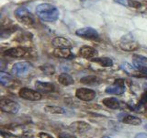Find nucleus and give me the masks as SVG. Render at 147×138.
I'll list each match as a JSON object with an SVG mask.
<instances>
[{
  "label": "nucleus",
  "instance_id": "nucleus-1",
  "mask_svg": "<svg viewBox=\"0 0 147 138\" xmlns=\"http://www.w3.org/2000/svg\"><path fill=\"white\" fill-rule=\"evenodd\" d=\"M36 14L40 20L42 21L54 22L59 18L60 12L56 7L48 3H43L37 6Z\"/></svg>",
  "mask_w": 147,
  "mask_h": 138
},
{
  "label": "nucleus",
  "instance_id": "nucleus-2",
  "mask_svg": "<svg viewBox=\"0 0 147 138\" xmlns=\"http://www.w3.org/2000/svg\"><path fill=\"white\" fill-rule=\"evenodd\" d=\"M16 17L20 22L24 23L26 25H32L34 24V18L32 14L29 11V9L26 7H20L18 8L16 12Z\"/></svg>",
  "mask_w": 147,
  "mask_h": 138
},
{
  "label": "nucleus",
  "instance_id": "nucleus-3",
  "mask_svg": "<svg viewBox=\"0 0 147 138\" xmlns=\"http://www.w3.org/2000/svg\"><path fill=\"white\" fill-rule=\"evenodd\" d=\"M31 64L28 62H18L12 66L11 72L17 76H25L31 70Z\"/></svg>",
  "mask_w": 147,
  "mask_h": 138
},
{
  "label": "nucleus",
  "instance_id": "nucleus-4",
  "mask_svg": "<svg viewBox=\"0 0 147 138\" xmlns=\"http://www.w3.org/2000/svg\"><path fill=\"white\" fill-rule=\"evenodd\" d=\"M0 108L4 112L15 114L20 110V105L16 101L9 99H1V100H0Z\"/></svg>",
  "mask_w": 147,
  "mask_h": 138
},
{
  "label": "nucleus",
  "instance_id": "nucleus-5",
  "mask_svg": "<svg viewBox=\"0 0 147 138\" xmlns=\"http://www.w3.org/2000/svg\"><path fill=\"white\" fill-rule=\"evenodd\" d=\"M121 48L124 51H128V52H133L136 49H138V43L137 41L132 38L131 35H126L122 37V39L119 43Z\"/></svg>",
  "mask_w": 147,
  "mask_h": 138
},
{
  "label": "nucleus",
  "instance_id": "nucleus-6",
  "mask_svg": "<svg viewBox=\"0 0 147 138\" xmlns=\"http://www.w3.org/2000/svg\"><path fill=\"white\" fill-rule=\"evenodd\" d=\"M18 94L22 99H27V100H31V101H37L41 99V95L39 93L37 90H32L28 89V87H22L20 90Z\"/></svg>",
  "mask_w": 147,
  "mask_h": 138
},
{
  "label": "nucleus",
  "instance_id": "nucleus-7",
  "mask_svg": "<svg viewBox=\"0 0 147 138\" xmlns=\"http://www.w3.org/2000/svg\"><path fill=\"white\" fill-rule=\"evenodd\" d=\"M106 92L110 95H121L125 92V85L121 79H117L113 85L108 87L106 89Z\"/></svg>",
  "mask_w": 147,
  "mask_h": 138
},
{
  "label": "nucleus",
  "instance_id": "nucleus-8",
  "mask_svg": "<svg viewBox=\"0 0 147 138\" xmlns=\"http://www.w3.org/2000/svg\"><path fill=\"white\" fill-rule=\"evenodd\" d=\"M76 96L77 99H79L83 101H91L96 98V92L89 89L81 87V89H78L76 90Z\"/></svg>",
  "mask_w": 147,
  "mask_h": 138
},
{
  "label": "nucleus",
  "instance_id": "nucleus-9",
  "mask_svg": "<svg viewBox=\"0 0 147 138\" xmlns=\"http://www.w3.org/2000/svg\"><path fill=\"white\" fill-rule=\"evenodd\" d=\"M76 35L82 37V38L86 39H98V32L96 31L93 28L86 27V28H82L76 30Z\"/></svg>",
  "mask_w": 147,
  "mask_h": 138
},
{
  "label": "nucleus",
  "instance_id": "nucleus-10",
  "mask_svg": "<svg viewBox=\"0 0 147 138\" xmlns=\"http://www.w3.org/2000/svg\"><path fill=\"white\" fill-rule=\"evenodd\" d=\"M91 128L90 124L87 123L84 121H77L75 122L70 124L69 126V129L72 131V132H75V133H86Z\"/></svg>",
  "mask_w": 147,
  "mask_h": 138
},
{
  "label": "nucleus",
  "instance_id": "nucleus-11",
  "mask_svg": "<svg viewBox=\"0 0 147 138\" xmlns=\"http://www.w3.org/2000/svg\"><path fill=\"white\" fill-rule=\"evenodd\" d=\"M133 66L138 71L147 74V58L140 56V55H134L133 56Z\"/></svg>",
  "mask_w": 147,
  "mask_h": 138
},
{
  "label": "nucleus",
  "instance_id": "nucleus-12",
  "mask_svg": "<svg viewBox=\"0 0 147 138\" xmlns=\"http://www.w3.org/2000/svg\"><path fill=\"white\" fill-rule=\"evenodd\" d=\"M79 55L86 59H94L98 55V51L90 46H83L79 50Z\"/></svg>",
  "mask_w": 147,
  "mask_h": 138
},
{
  "label": "nucleus",
  "instance_id": "nucleus-13",
  "mask_svg": "<svg viewBox=\"0 0 147 138\" xmlns=\"http://www.w3.org/2000/svg\"><path fill=\"white\" fill-rule=\"evenodd\" d=\"M35 87L37 90L44 92V93H49V92H53L55 90V86L53 83L49 82H42V81H37L35 83Z\"/></svg>",
  "mask_w": 147,
  "mask_h": 138
},
{
  "label": "nucleus",
  "instance_id": "nucleus-14",
  "mask_svg": "<svg viewBox=\"0 0 147 138\" xmlns=\"http://www.w3.org/2000/svg\"><path fill=\"white\" fill-rule=\"evenodd\" d=\"M26 51L20 48V47H14V48H10L7 50L6 52L4 53V54L6 56H9V57H13V58H21L23 56L26 55Z\"/></svg>",
  "mask_w": 147,
  "mask_h": 138
},
{
  "label": "nucleus",
  "instance_id": "nucleus-15",
  "mask_svg": "<svg viewBox=\"0 0 147 138\" xmlns=\"http://www.w3.org/2000/svg\"><path fill=\"white\" fill-rule=\"evenodd\" d=\"M52 43L56 48H71V41L64 37H55L52 41Z\"/></svg>",
  "mask_w": 147,
  "mask_h": 138
},
{
  "label": "nucleus",
  "instance_id": "nucleus-16",
  "mask_svg": "<svg viewBox=\"0 0 147 138\" xmlns=\"http://www.w3.org/2000/svg\"><path fill=\"white\" fill-rule=\"evenodd\" d=\"M53 55L55 57L63 58V59H68L73 56L70 48H55Z\"/></svg>",
  "mask_w": 147,
  "mask_h": 138
},
{
  "label": "nucleus",
  "instance_id": "nucleus-17",
  "mask_svg": "<svg viewBox=\"0 0 147 138\" xmlns=\"http://www.w3.org/2000/svg\"><path fill=\"white\" fill-rule=\"evenodd\" d=\"M102 103L109 109L117 110L119 108V101L115 98H107L102 100Z\"/></svg>",
  "mask_w": 147,
  "mask_h": 138
},
{
  "label": "nucleus",
  "instance_id": "nucleus-18",
  "mask_svg": "<svg viewBox=\"0 0 147 138\" xmlns=\"http://www.w3.org/2000/svg\"><path fill=\"white\" fill-rule=\"evenodd\" d=\"M122 122L127 123V124H131V125H140L142 123V120L140 118H138L136 116H132V115H126L124 116V118L121 120Z\"/></svg>",
  "mask_w": 147,
  "mask_h": 138
},
{
  "label": "nucleus",
  "instance_id": "nucleus-19",
  "mask_svg": "<svg viewBox=\"0 0 147 138\" xmlns=\"http://www.w3.org/2000/svg\"><path fill=\"white\" fill-rule=\"evenodd\" d=\"M58 81H59L60 84H62L63 86H69V85L74 84L73 77L66 73L61 74V75L58 76Z\"/></svg>",
  "mask_w": 147,
  "mask_h": 138
},
{
  "label": "nucleus",
  "instance_id": "nucleus-20",
  "mask_svg": "<svg viewBox=\"0 0 147 138\" xmlns=\"http://www.w3.org/2000/svg\"><path fill=\"white\" fill-rule=\"evenodd\" d=\"M0 82H1V84L3 86H6V87H11L14 84V80L12 76L4 72L0 73Z\"/></svg>",
  "mask_w": 147,
  "mask_h": 138
},
{
  "label": "nucleus",
  "instance_id": "nucleus-21",
  "mask_svg": "<svg viewBox=\"0 0 147 138\" xmlns=\"http://www.w3.org/2000/svg\"><path fill=\"white\" fill-rule=\"evenodd\" d=\"M92 62H96L99 64L101 66L104 67H110L112 66L113 64V61L109 57H102V58H94L91 60Z\"/></svg>",
  "mask_w": 147,
  "mask_h": 138
},
{
  "label": "nucleus",
  "instance_id": "nucleus-22",
  "mask_svg": "<svg viewBox=\"0 0 147 138\" xmlns=\"http://www.w3.org/2000/svg\"><path fill=\"white\" fill-rule=\"evenodd\" d=\"M45 110L47 112L53 113V114H64L65 113V110L63 108L58 107V106H46Z\"/></svg>",
  "mask_w": 147,
  "mask_h": 138
},
{
  "label": "nucleus",
  "instance_id": "nucleus-23",
  "mask_svg": "<svg viewBox=\"0 0 147 138\" xmlns=\"http://www.w3.org/2000/svg\"><path fill=\"white\" fill-rule=\"evenodd\" d=\"M121 68H122L125 72H127L128 74H130V75L135 76V74H136L135 71L137 70V69H136L135 67H133L132 66H131L130 64H128V63L122 64H121Z\"/></svg>",
  "mask_w": 147,
  "mask_h": 138
},
{
  "label": "nucleus",
  "instance_id": "nucleus-24",
  "mask_svg": "<svg viewBox=\"0 0 147 138\" xmlns=\"http://www.w3.org/2000/svg\"><path fill=\"white\" fill-rule=\"evenodd\" d=\"M82 83H84V84H88V85H95L96 84V81H98V78L96 76H85L81 78L80 80Z\"/></svg>",
  "mask_w": 147,
  "mask_h": 138
},
{
  "label": "nucleus",
  "instance_id": "nucleus-25",
  "mask_svg": "<svg viewBox=\"0 0 147 138\" xmlns=\"http://www.w3.org/2000/svg\"><path fill=\"white\" fill-rule=\"evenodd\" d=\"M40 69L42 70L46 75H53L54 73V68L53 66H41Z\"/></svg>",
  "mask_w": 147,
  "mask_h": 138
},
{
  "label": "nucleus",
  "instance_id": "nucleus-26",
  "mask_svg": "<svg viewBox=\"0 0 147 138\" xmlns=\"http://www.w3.org/2000/svg\"><path fill=\"white\" fill-rule=\"evenodd\" d=\"M59 138H76V137L74 135H72V133L63 132L59 135Z\"/></svg>",
  "mask_w": 147,
  "mask_h": 138
},
{
  "label": "nucleus",
  "instance_id": "nucleus-27",
  "mask_svg": "<svg viewBox=\"0 0 147 138\" xmlns=\"http://www.w3.org/2000/svg\"><path fill=\"white\" fill-rule=\"evenodd\" d=\"M114 1L122 5V6H126V7H128L129 5H130V0H114Z\"/></svg>",
  "mask_w": 147,
  "mask_h": 138
},
{
  "label": "nucleus",
  "instance_id": "nucleus-28",
  "mask_svg": "<svg viewBox=\"0 0 147 138\" xmlns=\"http://www.w3.org/2000/svg\"><path fill=\"white\" fill-rule=\"evenodd\" d=\"M40 138H54L47 133H40Z\"/></svg>",
  "mask_w": 147,
  "mask_h": 138
},
{
  "label": "nucleus",
  "instance_id": "nucleus-29",
  "mask_svg": "<svg viewBox=\"0 0 147 138\" xmlns=\"http://www.w3.org/2000/svg\"><path fill=\"white\" fill-rule=\"evenodd\" d=\"M134 138H147V133H140L136 135V136Z\"/></svg>",
  "mask_w": 147,
  "mask_h": 138
},
{
  "label": "nucleus",
  "instance_id": "nucleus-30",
  "mask_svg": "<svg viewBox=\"0 0 147 138\" xmlns=\"http://www.w3.org/2000/svg\"><path fill=\"white\" fill-rule=\"evenodd\" d=\"M144 128H145V130H147V124H145V126H144Z\"/></svg>",
  "mask_w": 147,
  "mask_h": 138
},
{
  "label": "nucleus",
  "instance_id": "nucleus-31",
  "mask_svg": "<svg viewBox=\"0 0 147 138\" xmlns=\"http://www.w3.org/2000/svg\"><path fill=\"white\" fill-rule=\"evenodd\" d=\"M103 138H110V137H109V136H104Z\"/></svg>",
  "mask_w": 147,
  "mask_h": 138
}]
</instances>
